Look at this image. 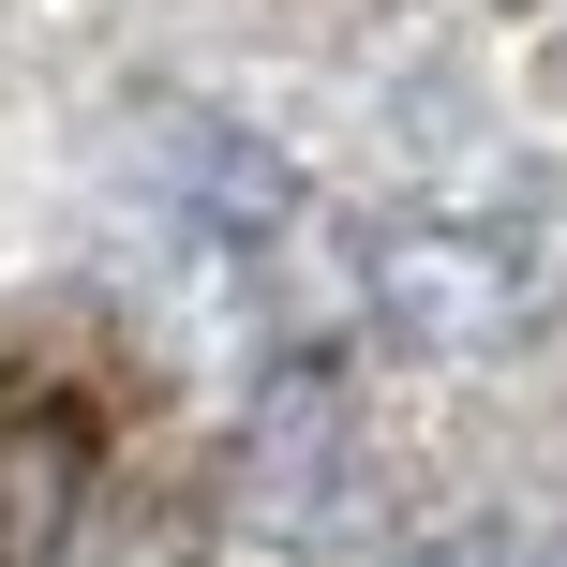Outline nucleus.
I'll use <instances>...</instances> for the list:
<instances>
[{"mask_svg": "<svg viewBox=\"0 0 567 567\" xmlns=\"http://www.w3.org/2000/svg\"><path fill=\"white\" fill-rule=\"evenodd\" d=\"M90 493H105V433H90V403L16 389V403H0V567H60L75 523H90Z\"/></svg>", "mask_w": 567, "mask_h": 567, "instance_id": "1", "label": "nucleus"}, {"mask_svg": "<svg viewBox=\"0 0 567 567\" xmlns=\"http://www.w3.org/2000/svg\"><path fill=\"white\" fill-rule=\"evenodd\" d=\"M373 299H389L419 343H463V329H493V313L523 299V239H449V225H403L389 255H373Z\"/></svg>", "mask_w": 567, "mask_h": 567, "instance_id": "2", "label": "nucleus"}, {"mask_svg": "<svg viewBox=\"0 0 567 567\" xmlns=\"http://www.w3.org/2000/svg\"><path fill=\"white\" fill-rule=\"evenodd\" d=\"M60 567H209V523L179 508V493H135V508L90 493V523H75V553H60Z\"/></svg>", "mask_w": 567, "mask_h": 567, "instance_id": "3", "label": "nucleus"}]
</instances>
